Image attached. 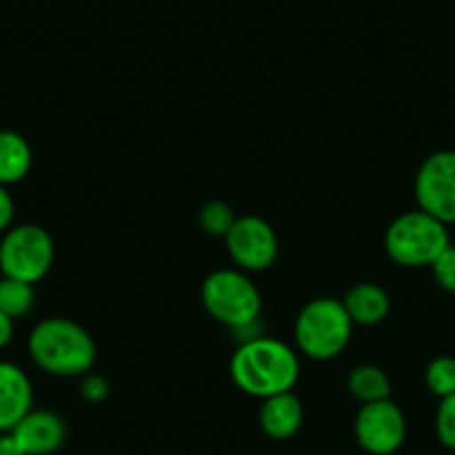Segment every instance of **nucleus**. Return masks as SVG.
<instances>
[{
  "label": "nucleus",
  "mask_w": 455,
  "mask_h": 455,
  "mask_svg": "<svg viewBox=\"0 0 455 455\" xmlns=\"http://www.w3.org/2000/svg\"><path fill=\"white\" fill-rule=\"evenodd\" d=\"M299 353L277 337L261 335L237 344L230 357V378L246 395L266 397L288 393L299 382Z\"/></svg>",
  "instance_id": "1"
},
{
  "label": "nucleus",
  "mask_w": 455,
  "mask_h": 455,
  "mask_svg": "<svg viewBox=\"0 0 455 455\" xmlns=\"http://www.w3.org/2000/svg\"><path fill=\"white\" fill-rule=\"evenodd\" d=\"M28 351L34 364L54 378H83L96 362L90 332L68 317H47L32 328Z\"/></svg>",
  "instance_id": "2"
},
{
  "label": "nucleus",
  "mask_w": 455,
  "mask_h": 455,
  "mask_svg": "<svg viewBox=\"0 0 455 455\" xmlns=\"http://www.w3.org/2000/svg\"><path fill=\"white\" fill-rule=\"evenodd\" d=\"M353 319L339 299L317 297L299 310L295 319L297 353L315 362H331L347 351L353 337Z\"/></svg>",
  "instance_id": "3"
},
{
  "label": "nucleus",
  "mask_w": 455,
  "mask_h": 455,
  "mask_svg": "<svg viewBox=\"0 0 455 455\" xmlns=\"http://www.w3.org/2000/svg\"><path fill=\"white\" fill-rule=\"evenodd\" d=\"M451 246L449 228L424 210H409L393 219L384 235L387 255L404 268H424Z\"/></svg>",
  "instance_id": "4"
},
{
  "label": "nucleus",
  "mask_w": 455,
  "mask_h": 455,
  "mask_svg": "<svg viewBox=\"0 0 455 455\" xmlns=\"http://www.w3.org/2000/svg\"><path fill=\"white\" fill-rule=\"evenodd\" d=\"M205 313L230 331L261 319L264 299L251 275L239 268H219L201 283Z\"/></svg>",
  "instance_id": "5"
},
{
  "label": "nucleus",
  "mask_w": 455,
  "mask_h": 455,
  "mask_svg": "<svg viewBox=\"0 0 455 455\" xmlns=\"http://www.w3.org/2000/svg\"><path fill=\"white\" fill-rule=\"evenodd\" d=\"M56 246L52 235L36 223H19L0 239V273L3 277L38 283L54 266Z\"/></svg>",
  "instance_id": "6"
},
{
  "label": "nucleus",
  "mask_w": 455,
  "mask_h": 455,
  "mask_svg": "<svg viewBox=\"0 0 455 455\" xmlns=\"http://www.w3.org/2000/svg\"><path fill=\"white\" fill-rule=\"evenodd\" d=\"M418 208L442 223H455V150L428 155L413 183Z\"/></svg>",
  "instance_id": "7"
},
{
  "label": "nucleus",
  "mask_w": 455,
  "mask_h": 455,
  "mask_svg": "<svg viewBox=\"0 0 455 455\" xmlns=\"http://www.w3.org/2000/svg\"><path fill=\"white\" fill-rule=\"evenodd\" d=\"M223 242L230 259L243 273L268 270L279 255V242L273 226L257 214L235 219Z\"/></svg>",
  "instance_id": "8"
},
{
  "label": "nucleus",
  "mask_w": 455,
  "mask_h": 455,
  "mask_svg": "<svg viewBox=\"0 0 455 455\" xmlns=\"http://www.w3.org/2000/svg\"><path fill=\"white\" fill-rule=\"evenodd\" d=\"M353 428L357 444L371 455H393L400 451L409 431L404 411L391 397L362 404Z\"/></svg>",
  "instance_id": "9"
},
{
  "label": "nucleus",
  "mask_w": 455,
  "mask_h": 455,
  "mask_svg": "<svg viewBox=\"0 0 455 455\" xmlns=\"http://www.w3.org/2000/svg\"><path fill=\"white\" fill-rule=\"evenodd\" d=\"M12 435L28 455H52L65 444L68 428L54 411L32 409L12 428Z\"/></svg>",
  "instance_id": "10"
},
{
  "label": "nucleus",
  "mask_w": 455,
  "mask_h": 455,
  "mask_svg": "<svg viewBox=\"0 0 455 455\" xmlns=\"http://www.w3.org/2000/svg\"><path fill=\"white\" fill-rule=\"evenodd\" d=\"M34 409L29 375L14 362L0 360V433H7Z\"/></svg>",
  "instance_id": "11"
},
{
  "label": "nucleus",
  "mask_w": 455,
  "mask_h": 455,
  "mask_svg": "<svg viewBox=\"0 0 455 455\" xmlns=\"http://www.w3.org/2000/svg\"><path fill=\"white\" fill-rule=\"evenodd\" d=\"M304 424V406L292 391L266 397L259 409V427L273 440H291Z\"/></svg>",
  "instance_id": "12"
},
{
  "label": "nucleus",
  "mask_w": 455,
  "mask_h": 455,
  "mask_svg": "<svg viewBox=\"0 0 455 455\" xmlns=\"http://www.w3.org/2000/svg\"><path fill=\"white\" fill-rule=\"evenodd\" d=\"M341 304L347 308L353 323H357V326H378L388 317L391 297L378 283L362 282L344 295Z\"/></svg>",
  "instance_id": "13"
},
{
  "label": "nucleus",
  "mask_w": 455,
  "mask_h": 455,
  "mask_svg": "<svg viewBox=\"0 0 455 455\" xmlns=\"http://www.w3.org/2000/svg\"><path fill=\"white\" fill-rule=\"evenodd\" d=\"M32 148L23 134L0 130V186H16L32 170Z\"/></svg>",
  "instance_id": "14"
},
{
  "label": "nucleus",
  "mask_w": 455,
  "mask_h": 455,
  "mask_svg": "<svg viewBox=\"0 0 455 455\" xmlns=\"http://www.w3.org/2000/svg\"><path fill=\"white\" fill-rule=\"evenodd\" d=\"M348 393L362 404L371 402L388 400L391 397V379L379 366L375 364H360L348 375Z\"/></svg>",
  "instance_id": "15"
},
{
  "label": "nucleus",
  "mask_w": 455,
  "mask_h": 455,
  "mask_svg": "<svg viewBox=\"0 0 455 455\" xmlns=\"http://www.w3.org/2000/svg\"><path fill=\"white\" fill-rule=\"evenodd\" d=\"M34 301H36V292H34L32 283L0 277V310L7 317H12L14 322L25 317L34 308Z\"/></svg>",
  "instance_id": "16"
},
{
  "label": "nucleus",
  "mask_w": 455,
  "mask_h": 455,
  "mask_svg": "<svg viewBox=\"0 0 455 455\" xmlns=\"http://www.w3.org/2000/svg\"><path fill=\"white\" fill-rule=\"evenodd\" d=\"M424 382H427V388L442 397L453 395L455 393V357L451 355H440L427 366L424 371Z\"/></svg>",
  "instance_id": "17"
},
{
  "label": "nucleus",
  "mask_w": 455,
  "mask_h": 455,
  "mask_svg": "<svg viewBox=\"0 0 455 455\" xmlns=\"http://www.w3.org/2000/svg\"><path fill=\"white\" fill-rule=\"evenodd\" d=\"M235 219L237 217H235L233 208L223 204V201H210L199 212V223L204 228V233L212 235V237H226L228 230L233 228Z\"/></svg>",
  "instance_id": "18"
},
{
  "label": "nucleus",
  "mask_w": 455,
  "mask_h": 455,
  "mask_svg": "<svg viewBox=\"0 0 455 455\" xmlns=\"http://www.w3.org/2000/svg\"><path fill=\"white\" fill-rule=\"evenodd\" d=\"M435 435L444 449L455 451V393L440 400L435 411Z\"/></svg>",
  "instance_id": "19"
},
{
  "label": "nucleus",
  "mask_w": 455,
  "mask_h": 455,
  "mask_svg": "<svg viewBox=\"0 0 455 455\" xmlns=\"http://www.w3.org/2000/svg\"><path fill=\"white\" fill-rule=\"evenodd\" d=\"M433 277H435L437 286L444 288L446 292L455 295V246L451 243L431 266Z\"/></svg>",
  "instance_id": "20"
},
{
  "label": "nucleus",
  "mask_w": 455,
  "mask_h": 455,
  "mask_svg": "<svg viewBox=\"0 0 455 455\" xmlns=\"http://www.w3.org/2000/svg\"><path fill=\"white\" fill-rule=\"evenodd\" d=\"M81 395L85 397L92 404H99V402L108 400L109 395V382L99 373H87L83 375L81 382Z\"/></svg>",
  "instance_id": "21"
},
{
  "label": "nucleus",
  "mask_w": 455,
  "mask_h": 455,
  "mask_svg": "<svg viewBox=\"0 0 455 455\" xmlns=\"http://www.w3.org/2000/svg\"><path fill=\"white\" fill-rule=\"evenodd\" d=\"M14 214H16V204L14 196L10 195L5 186H0V235L10 230L12 223H14Z\"/></svg>",
  "instance_id": "22"
},
{
  "label": "nucleus",
  "mask_w": 455,
  "mask_h": 455,
  "mask_svg": "<svg viewBox=\"0 0 455 455\" xmlns=\"http://www.w3.org/2000/svg\"><path fill=\"white\" fill-rule=\"evenodd\" d=\"M0 455H28L23 451V446L19 444L12 431L7 433H0Z\"/></svg>",
  "instance_id": "23"
},
{
  "label": "nucleus",
  "mask_w": 455,
  "mask_h": 455,
  "mask_svg": "<svg viewBox=\"0 0 455 455\" xmlns=\"http://www.w3.org/2000/svg\"><path fill=\"white\" fill-rule=\"evenodd\" d=\"M12 339H14V319L7 317V315L0 310V351L5 347H10Z\"/></svg>",
  "instance_id": "24"
}]
</instances>
